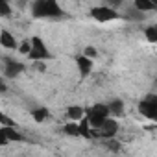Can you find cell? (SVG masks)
<instances>
[{
  "mask_svg": "<svg viewBox=\"0 0 157 157\" xmlns=\"http://www.w3.org/2000/svg\"><path fill=\"white\" fill-rule=\"evenodd\" d=\"M33 19H63L65 11L56 0H35L32 4Z\"/></svg>",
  "mask_w": 157,
  "mask_h": 157,
  "instance_id": "cell-1",
  "label": "cell"
},
{
  "mask_svg": "<svg viewBox=\"0 0 157 157\" xmlns=\"http://www.w3.org/2000/svg\"><path fill=\"white\" fill-rule=\"evenodd\" d=\"M85 117L89 118V124H91V128L96 131V129H100V128L104 126V122H105L107 118H111L109 105H107V104H102V102H98V104H93L91 107H87V113H85Z\"/></svg>",
  "mask_w": 157,
  "mask_h": 157,
  "instance_id": "cell-2",
  "label": "cell"
},
{
  "mask_svg": "<svg viewBox=\"0 0 157 157\" xmlns=\"http://www.w3.org/2000/svg\"><path fill=\"white\" fill-rule=\"evenodd\" d=\"M30 41H32V50H30V54H28V59H32V61H35V63H44V61L52 59V52L48 50L46 43H44L39 35L30 37Z\"/></svg>",
  "mask_w": 157,
  "mask_h": 157,
  "instance_id": "cell-3",
  "label": "cell"
},
{
  "mask_svg": "<svg viewBox=\"0 0 157 157\" xmlns=\"http://www.w3.org/2000/svg\"><path fill=\"white\" fill-rule=\"evenodd\" d=\"M139 115L148 120H157V93H148L137 105Z\"/></svg>",
  "mask_w": 157,
  "mask_h": 157,
  "instance_id": "cell-4",
  "label": "cell"
},
{
  "mask_svg": "<svg viewBox=\"0 0 157 157\" xmlns=\"http://www.w3.org/2000/svg\"><path fill=\"white\" fill-rule=\"evenodd\" d=\"M89 15L96 21V22H111V21H117L120 15L115 8L107 6V4H102V6H94L89 10Z\"/></svg>",
  "mask_w": 157,
  "mask_h": 157,
  "instance_id": "cell-5",
  "label": "cell"
},
{
  "mask_svg": "<svg viewBox=\"0 0 157 157\" xmlns=\"http://www.w3.org/2000/svg\"><path fill=\"white\" fill-rule=\"evenodd\" d=\"M2 65H4V74H2V78L4 80H13V78H19L22 72H24V68H26V65L24 63H21V61H17V59H13V57H10V56H4L2 57Z\"/></svg>",
  "mask_w": 157,
  "mask_h": 157,
  "instance_id": "cell-6",
  "label": "cell"
},
{
  "mask_svg": "<svg viewBox=\"0 0 157 157\" xmlns=\"http://www.w3.org/2000/svg\"><path fill=\"white\" fill-rule=\"evenodd\" d=\"M10 142H26V137L17 128L0 126V146H8Z\"/></svg>",
  "mask_w": 157,
  "mask_h": 157,
  "instance_id": "cell-7",
  "label": "cell"
},
{
  "mask_svg": "<svg viewBox=\"0 0 157 157\" xmlns=\"http://www.w3.org/2000/svg\"><path fill=\"white\" fill-rule=\"evenodd\" d=\"M118 129H120L118 120L111 117V118H107V120L104 122V126H102L100 129H96V135H98L100 139H104V140H111V139H115V137H117Z\"/></svg>",
  "mask_w": 157,
  "mask_h": 157,
  "instance_id": "cell-8",
  "label": "cell"
},
{
  "mask_svg": "<svg viewBox=\"0 0 157 157\" xmlns=\"http://www.w3.org/2000/svg\"><path fill=\"white\" fill-rule=\"evenodd\" d=\"M74 63H76L78 72H80L82 78H87V76L93 72V67H94V59H89V57L83 56V54H78V56L74 57Z\"/></svg>",
  "mask_w": 157,
  "mask_h": 157,
  "instance_id": "cell-9",
  "label": "cell"
},
{
  "mask_svg": "<svg viewBox=\"0 0 157 157\" xmlns=\"http://www.w3.org/2000/svg\"><path fill=\"white\" fill-rule=\"evenodd\" d=\"M0 46H2L4 50H19L21 43L15 39V35L10 30H2L0 32Z\"/></svg>",
  "mask_w": 157,
  "mask_h": 157,
  "instance_id": "cell-10",
  "label": "cell"
},
{
  "mask_svg": "<svg viewBox=\"0 0 157 157\" xmlns=\"http://www.w3.org/2000/svg\"><path fill=\"white\" fill-rule=\"evenodd\" d=\"M133 10H137L139 13L146 15V13L157 10V0H135V2H133Z\"/></svg>",
  "mask_w": 157,
  "mask_h": 157,
  "instance_id": "cell-11",
  "label": "cell"
},
{
  "mask_svg": "<svg viewBox=\"0 0 157 157\" xmlns=\"http://www.w3.org/2000/svg\"><path fill=\"white\" fill-rule=\"evenodd\" d=\"M85 113H87V109H83L82 105H68L67 107V118H68V122H80V120H83Z\"/></svg>",
  "mask_w": 157,
  "mask_h": 157,
  "instance_id": "cell-12",
  "label": "cell"
},
{
  "mask_svg": "<svg viewBox=\"0 0 157 157\" xmlns=\"http://www.w3.org/2000/svg\"><path fill=\"white\" fill-rule=\"evenodd\" d=\"M107 105H109V113H111L113 118H120V117H124V113H126V104H124L120 98H115V100L107 102Z\"/></svg>",
  "mask_w": 157,
  "mask_h": 157,
  "instance_id": "cell-13",
  "label": "cell"
},
{
  "mask_svg": "<svg viewBox=\"0 0 157 157\" xmlns=\"http://www.w3.org/2000/svg\"><path fill=\"white\" fill-rule=\"evenodd\" d=\"M30 115H32V118L37 122V124H43V122H46V120H50V109L48 107H44V105H39V107H33L32 111H30Z\"/></svg>",
  "mask_w": 157,
  "mask_h": 157,
  "instance_id": "cell-14",
  "label": "cell"
},
{
  "mask_svg": "<svg viewBox=\"0 0 157 157\" xmlns=\"http://www.w3.org/2000/svg\"><path fill=\"white\" fill-rule=\"evenodd\" d=\"M61 131H63L65 135H68V137H82V133H80V124H78V122H67V124L61 128Z\"/></svg>",
  "mask_w": 157,
  "mask_h": 157,
  "instance_id": "cell-15",
  "label": "cell"
},
{
  "mask_svg": "<svg viewBox=\"0 0 157 157\" xmlns=\"http://www.w3.org/2000/svg\"><path fill=\"white\" fill-rule=\"evenodd\" d=\"M144 37L148 39V43L157 44V24H150L144 28Z\"/></svg>",
  "mask_w": 157,
  "mask_h": 157,
  "instance_id": "cell-16",
  "label": "cell"
},
{
  "mask_svg": "<svg viewBox=\"0 0 157 157\" xmlns=\"http://www.w3.org/2000/svg\"><path fill=\"white\" fill-rule=\"evenodd\" d=\"M30 50H32V41H30V39H24V41L21 43V46H19V52H21L22 56H26V57H28Z\"/></svg>",
  "mask_w": 157,
  "mask_h": 157,
  "instance_id": "cell-17",
  "label": "cell"
},
{
  "mask_svg": "<svg viewBox=\"0 0 157 157\" xmlns=\"http://www.w3.org/2000/svg\"><path fill=\"white\" fill-rule=\"evenodd\" d=\"M0 15L2 17H10L11 15V6H10V2H6V0L0 2Z\"/></svg>",
  "mask_w": 157,
  "mask_h": 157,
  "instance_id": "cell-18",
  "label": "cell"
},
{
  "mask_svg": "<svg viewBox=\"0 0 157 157\" xmlns=\"http://www.w3.org/2000/svg\"><path fill=\"white\" fill-rule=\"evenodd\" d=\"M82 54H83V56H87L89 59H94V57L98 56V50H96L94 46H91V44H89V46H85V48H83V52H82Z\"/></svg>",
  "mask_w": 157,
  "mask_h": 157,
  "instance_id": "cell-19",
  "label": "cell"
},
{
  "mask_svg": "<svg viewBox=\"0 0 157 157\" xmlns=\"http://www.w3.org/2000/svg\"><path fill=\"white\" fill-rule=\"evenodd\" d=\"M105 144L109 146V150H111V151H118V150H120V142L117 144V142H115V139H111V140H105Z\"/></svg>",
  "mask_w": 157,
  "mask_h": 157,
  "instance_id": "cell-20",
  "label": "cell"
},
{
  "mask_svg": "<svg viewBox=\"0 0 157 157\" xmlns=\"http://www.w3.org/2000/svg\"><path fill=\"white\" fill-rule=\"evenodd\" d=\"M0 93H8V85L4 78H0Z\"/></svg>",
  "mask_w": 157,
  "mask_h": 157,
  "instance_id": "cell-21",
  "label": "cell"
},
{
  "mask_svg": "<svg viewBox=\"0 0 157 157\" xmlns=\"http://www.w3.org/2000/svg\"><path fill=\"white\" fill-rule=\"evenodd\" d=\"M153 89L157 91V78H155V82H153Z\"/></svg>",
  "mask_w": 157,
  "mask_h": 157,
  "instance_id": "cell-22",
  "label": "cell"
}]
</instances>
